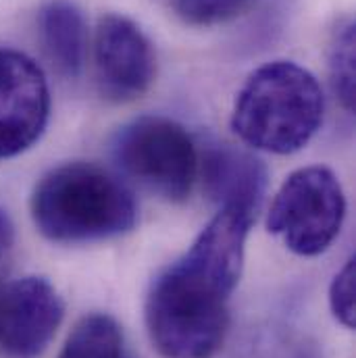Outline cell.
Masks as SVG:
<instances>
[{
	"mask_svg": "<svg viewBox=\"0 0 356 358\" xmlns=\"http://www.w3.org/2000/svg\"><path fill=\"white\" fill-rule=\"evenodd\" d=\"M40 40L46 57L65 78H78L88 46L84 13L69 0H50L38 17Z\"/></svg>",
	"mask_w": 356,
	"mask_h": 358,
	"instance_id": "30bf717a",
	"label": "cell"
},
{
	"mask_svg": "<svg viewBox=\"0 0 356 358\" xmlns=\"http://www.w3.org/2000/svg\"><path fill=\"white\" fill-rule=\"evenodd\" d=\"M59 358H123L119 323L104 313L84 317L71 329Z\"/></svg>",
	"mask_w": 356,
	"mask_h": 358,
	"instance_id": "8fae6325",
	"label": "cell"
},
{
	"mask_svg": "<svg viewBox=\"0 0 356 358\" xmlns=\"http://www.w3.org/2000/svg\"><path fill=\"white\" fill-rule=\"evenodd\" d=\"M257 0H171L179 19L187 25L211 27L248 13Z\"/></svg>",
	"mask_w": 356,
	"mask_h": 358,
	"instance_id": "4fadbf2b",
	"label": "cell"
},
{
	"mask_svg": "<svg viewBox=\"0 0 356 358\" xmlns=\"http://www.w3.org/2000/svg\"><path fill=\"white\" fill-rule=\"evenodd\" d=\"M323 108V90L308 69L292 61H273L252 71L240 88L232 129L255 150L292 155L317 134Z\"/></svg>",
	"mask_w": 356,
	"mask_h": 358,
	"instance_id": "7a4b0ae2",
	"label": "cell"
},
{
	"mask_svg": "<svg viewBox=\"0 0 356 358\" xmlns=\"http://www.w3.org/2000/svg\"><path fill=\"white\" fill-rule=\"evenodd\" d=\"M94 73L111 102L140 98L157 76V55L146 34L127 17L106 15L94 34Z\"/></svg>",
	"mask_w": 356,
	"mask_h": 358,
	"instance_id": "52a82bcc",
	"label": "cell"
},
{
	"mask_svg": "<svg viewBox=\"0 0 356 358\" xmlns=\"http://www.w3.org/2000/svg\"><path fill=\"white\" fill-rule=\"evenodd\" d=\"M346 217V198L327 167L294 171L279 187L267 215V229L300 257L325 252Z\"/></svg>",
	"mask_w": 356,
	"mask_h": 358,
	"instance_id": "277c9868",
	"label": "cell"
},
{
	"mask_svg": "<svg viewBox=\"0 0 356 358\" xmlns=\"http://www.w3.org/2000/svg\"><path fill=\"white\" fill-rule=\"evenodd\" d=\"M4 287H6V283H2V281H0V319H2V300H4Z\"/></svg>",
	"mask_w": 356,
	"mask_h": 358,
	"instance_id": "2e32d148",
	"label": "cell"
},
{
	"mask_svg": "<svg viewBox=\"0 0 356 358\" xmlns=\"http://www.w3.org/2000/svg\"><path fill=\"white\" fill-rule=\"evenodd\" d=\"M15 244V225L4 208H0V259L8 255Z\"/></svg>",
	"mask_w": 356,
	"mask_h": 358,
	"instance_id": "9a60e30c",
	"label": "cell"
},
{
	"mask_svg": "<svg viewBox=\"0 0 356 358\" xmlns=\"http://www.w3.org/2000/svg\"><path fill=\"white\" fill-rule=\"evenodd\" d=\"M63 317L65 302L46 277L29 275L6 283L0 350L8 358H38L52 342Z\"/></svg>",
	"mask_w": 356,
	"mask_h": 358,
	"instance_id": "ba28073f",
	"label": "cell"
},
{
	"mask_svg": "<svg viewBox=\"0 0 356 358\" xmlns=\"http://www.w3.org/2000/svg\"><path fill=\"white\" fill-rule=\"evenodd\" d=\"M229 296L176 263L161 273L146 298V327L165 358H213L229 327Z\"/></svg>",
	"mask_w": 356,
	"mask_h": 358,
	"instance_id": "3957f363",
	"label": "cell"
},
{
	"mask_svg": "<svg viewBox=\"0 0 356 358\" xmlns=\"http://www.w3.org/2000/svg\"><path fill=\"white\" fill-rule=\"evenodd\" d=\"M329 306L334 317L346 327H356V263L355 257L334 277L329 285Z\"/></svg>",
	"mask_w": 356,
	"mask_h": 358,
	"instance_id": "5bb4252c",
	"label": "cell"
},
{
	"mask_svg": "<svg viewBox=\"0 0 356 358\" xmlns=\"http://www.w3.org/2000/svg\"><path fill=\"white\" fill-rule=\"evenodd\" d=\"M204 189L219 208H236L248 215L259 213L267 189V169L263 161L244 148L215 144L198 163Z\"/></svg>",
	"mask_w": 356,
	"mask_h": 358,
	"instance_id": "9c48e42d",
	"label": "cell"
},
{
	"mask_svg": "<svg viewBox=\"0 0 356 358\" xmlns=\"http://www.w3.org/2000/svg\"><path fill=\"white\" fill-rule=\"evenodd\" d=\"M113 157L125 176L169 202L190 196L200 163L192 136L165 117H142L125 125L115 138Z\"/></svg>",
	"mask_w": 356,
	"mask_h": 358,
	"instance_id": "5b68a950",
	"label": "cell"
},
{
	"mask_svg": "<svg viewBox=\"0 0 356 358\" xmlns=\"http://www.w3.org/2000/svg\"><path fill=\"white\" fill-rule=\"evenodd\" d=\"M50 117V90L44 71L27 55L0 48V159L31 148Z\"/></svg>",
	"mask_w": 356,
	"mask_h": 358,
	"instance_id": "8992f818",
	"label": "cell"
},
{
	"mask_svg": "<svg viewBox=\"0 0 356 358\" xmlns=\"http://www.w3.org/2000/svg\"><path fill=\"white\" fill-rule=\"evenodd\" d=\"M355 23L344 21L334 31L329 44V78H332V88L346 110H355Z\"/></svg>",
	"mask_w": 356,
	"mask_h": 358,
	"instance_id": "7c38bea8",
	"label": "cell"
},
{
	"mask_svg": "<svg viewBox=\"0 0 356 358\" xmlns=\"http://www.w3.org/2000/svg\"><path fill=\"white\" fill-rule=\"evenodd\" d=\"M29 208L38 231L59 244L117 238L138 221L129 187L92 163H67L48 171L36 183Z\"/></svg>",
	"mask_w": 356,
	"mask_h": 358,
	"instance_id": "6da1fadb",
	"label": "cell"
}]
</instances>
